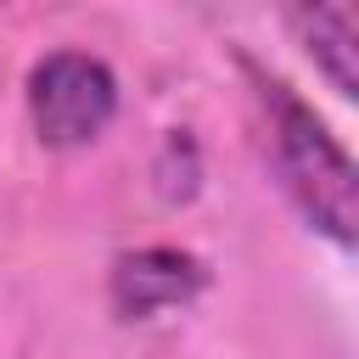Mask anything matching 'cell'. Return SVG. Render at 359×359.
<instances>
[{"label":"cell","mask_w":359,"mask_h":359,"mask_svg":"<svg viewBox=\"0 0 359 359\" xmlns=\"http://www.w3.org/2000/svg\"><path fill=\"white\" fill-rule=\"evenodd\" d=\"M252 95L264 112V140H269V163L286 185V196L303 208V219L314 230H325L331 241H353V157L342 151V140L320 123V112L275 73L252 67Z\"/></svg>","instance_id":"cell-1"},{"label":"cell","mask_w":359,"mask_h":359,"mask_svg":"<svg viewBox=\"0 0 359 359\" xmlns=\"http://www.w3.org/2000/svg\"><path fill=\"white\" fill-rule=\"evenodd\" d=\"M118 112V79L90 50H50L28 73V118L45 146L73 151L107 135Z\"/></svg>","instance_id":"cell-2"},{"label":"cell","mask_w":359,"mask_h":359,"mask_svg":"<svg viewBox=\"0 0 359 359\" xmlns=\"http://www.w3.org/2000/svg\"><path fill=\"white\" fill-rule=\"evenodd\" d=\"M292 34L303 39V50L314 56V67L331 79L337 95L359 90V17L353 6H297L286 11Z\"/></svg>","instance_id":"cell-4"},{"label":"cell","mask_w":359,"mask_h":359,"mask_svg":"<svg viewBox=\"0 0 359 359\" xmlns=\"http://www.w3.org/2000/svg\"><path fill=\"white\" fill-rule=\"evenodd\" d=\"M208 269L196 252L185 247H135L112 264V280H107V297L123 320H151L163 309H180L202 292Z\"/></svg>","instance_id":"cell-3"}]
</instances>
